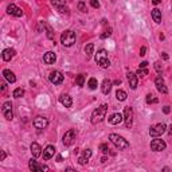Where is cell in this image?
I'll return each instance as SVG.
<instances>
[{"instance_id":"17","label":"cell","mask_w":172,"mask_h":172,"mask_svg":"<svg viewBox=\"0 0 172 172\" xmlns=\"http://www.w3.org/2000/svg\"><path fill=\"white\" fill-rule=\"evenodd\" d=\"M57 61V55L53 53V51H47V53L43 55V62L47 63V65H51L54 62Z\"/></svg>"},{"instance_id":"33","label":"cell","mask_w":172,"mask_h":172,"mask_svg":"<svg viewBox=\"0 0 172 172\" xmlns=\"http://www.w3.org/2000/svg\"><path fill=\"white\" fill-rule=\"evenodd\" d=\"M77 8H78V11H81L82 13L88 12V7H86V4H85L84 1H80V3H78V5H77Z\"/></svg>"},{"instance_id":"39","label":"cell","mask_w":172,"mask_h":172,"mask_svg":"<svg viewBox=\"0 0 172 172\" xmlns=\"http://www.w3.org/2000/svg\"><path fill=\"white\" fill-rule=\"evenodd\" d=\"M155 69H156V71H157V73H160V71H161V65H160V62H155Z\"/></svg>"},{"instance_id":"4","label":"cell","mask_w":172,"mask_h":172,"mask_svg":"<svg viewBox=\"0 0 172 172\" xmlns=\"http://www.w3.org/2000/svg\"><path fill=\"white\" fill-rule=\"evenodd\" d=\"M94 59H96V62H97L101 67H109V65H110V62H109V59H108V51L104 50V49L100 50V51H97Z\"/></svg>"},{"instance_id":"30","label":"cell","mask_w":172,"mask_h":172,"mask_svg":"<svg viewBox=\"0 0 172 172\" xmlns=\"http://www.w3.org/2000/svg\"><path fill=\"white\" fill-rule=\"evenodd\" d=\"M12 96H13L15 98H20V97H23V96H24V90H23L22 88L15 89V90H13V93H12Z\"/></svg>"},{"instance_id":"46","label":"cell","mask_w":172,"mask_h":172,"mask_svg":"<svg viewBox=\"0 0 172 172\" xmlns=\"http://www.w3.org/2000/svg\"><path fill=\"white\" fill-rule=\"evenodd\" d=\"M163 58H164V59H168V55L165 53H163Z\"/></svg>"},{"instance_id":"1","label":"cell","mask_w":172,"mask_h":172,"mask_svg":"<svg viewBox=\"0 0 172 172\" xmlns=\"http://www.w3.org/2000/svg\"><path fill=\"white\" fill-rule=\"evenodd\" d=\"M106 112H108V105L106 104H102L101 106H98L97 109H94L92 113V118H90V121H92V124H98L101 122L102 120L105 118V114Z\"/></svg>"},{"instance_id":"2","label":"cell","mask_w":172,"mask_h":172,"mask_svg":"<svg viewBox=\"0 0 172 172\" xmlns=\"http://www.w3.org/2000/svg\"><path fill=\"white\" fill-rule=\"evenodd\" d=\"M109 140H110V141L116 145V148H118L120 151H125L129 148V143L126 141L122 136H120V135L112 133L110 136H109Z\"/></svg>"},{"instance_id":"44","label":"cell","mask_w":172,"mask_h":172,"mask_svg":"<svg viewBox=\"0 0 172 172\" xmlns=\"http://www.w3.org/2000/svg\"><path fill=\"white\" fill-rule=\"evenodd\" d=\"M160 1H161V0H152V3H153L155 5H157V4L160 3Z\"/></svg>"},{"instance_id":"34","label":"cell","mask_w":172,"mask_h":172,"mask_svg":"<svg viewBox=\"0 0 172 172\" xmlns=\"http://www.w3.org/2000/svg\"><path fill=\"white\" fill-rule=\"evenodd\" d=\"M136 74L140 75V77H145V75H148V69H147V67H139Z\"/></svg>"},{"instance_id":"15","label":"cell","mask_w":172,"mask_h":172,"mask_svg":"<svg viewBox=\"0 0 172 172\" xmlns=\"http://www.w3.org/2000/svg\"><path fill=\"white\" fill-rule=\"evenodd\" d=\"M126 78H128V81H129V86H131V89H135L137 88V74H135V73H131L129 71L128 74H126Z\"/></svg>"},{"instance_id":"45","label":"cell","mask_w":172,"mask_h":172,"mask_svg":"<svg viewBox=\"0 0 172 172\" xmlns=\"http://www.w3.org/2000/svg\"><path fill=\"white\" fill-rule=\"evenodd\" d=\"M168 135H172V125L168 128Z\"/></svg>"},{"instance_id":"42","label":"cell","mask_w":172,"mask_h":172,"mask_svg":"<svg viewBox=\"0 0 172 172\" xmlns=\"http://www.w3.org/2000/svg\"><path fill=\"white\" fill-rule=\"evenodd\" d=\"M5 156H7V155H5V152H4V151H1V159H0V160L3 161V160L5 159Z\"/></svg>"},{"instance_id":"27","label":"cell","mask_w":172,"mask_h":172,"mask_svg":"<svg viewBox=\"0 0 172 172\" xmlns=\"http://www.w3.org/2000/svg\"><path fill=\"white\" fill-rule=\"evenodd\" d=\"M126 97H128V96H126V93L124 92V90H117V92H116V98H117L118 101H125Z\"/></svg>"},{"instance_id":"3","label":"cell","mask_w":172,"mask_h":172,"mask_svg":"<svg viewBox=\"0 0 172 172\" xmlns=\"http://www.w3.org/2000/svg\"><path fill=\"white\" fill-rule=\"evenodd\" d=\"M61 43L66 47H70L75 43V34L70 30H66L65 32H62L61 35Z\"/></svg>"},{"instance_id":"9","label":"cell","mask_w":172,"mask_h":172,"mask_svg":"<svg viewBox=\"0 0 172 172\" xmlns=\"http://www.w3.org/2000/svg\"><path fill=\"white\" fill-rule=\"evenodd\" d=\"M1 112H3V116H4L5 118L8 120V121H11V120L13 118V113H12V104L9 101L4 102L3 104V108H1Z\"/></svg>"},{"instance_id":"25","label":"cell","mask_w":172,"mask_h":172,"mask_svg":"<svg viewBox=\"0 0 172 172\" xmlns=\"http://www.w3.org/2000/svg\"><path fill=\"white\" fill-rule=\"evenodd\" d=\"M110 89H112V82L109 80H104V82H102V86H101L102 93H104V94H109Z\"/></svg>"},{"instance_id":"26","label":"cell","mask_w":172,"mask_h":172,"mask_svg":"<svg viewBox=\"0 0 172 172\" xmlns=\"http://www.w3.org/2000/svg\"><path fill=\"white\" fill-rule=\"evenodd\" d=\"M42 24H43V27L46 28V32H47V38L49 39H54V31H53V28L47 24V23H44V22H42Z\"/></svg>"},{"instance_id":"40","label":"cell","mask_w":172,"mask_h":172,"mask_svg":"<svg viewBox=\"0 0 172 172\" xmlns=\"http://www.w3.org/2000/svg\"><path fill=\"white\" fill-rule=\"evenodd\" d=\"M145 53H147V47H145V46H143L141 49H140V55H141V57H144V55H145Z\"/></svg>"},{"instance_id":"41","label":"cell","mask_w":172,"mask_h":172,"mask_svg":"<svg viewBox=\"0 0 172 172\" xmlns=\"http://www.w3.org/2000/svg\"><path fill=\"white\" fill-rule=\"evenodd\" d=\"M163 112L165 113V114H168V113L171 112V109H169V106H164V108H163Z\"/></svg>"},{"instance_id":"32","label":"cell","mask_w":172,"mask_h":172,"mask_svg":"<svg viewBox=\"0 0 172 172\" xmlns=\"http://www.w3.org/2000/svg\"><path fill=\"white\" fill-rule=\"evenodd\" d=\"M97 85H98V82H97L96 78H90L89 82H88V86L92 89V90H96V89H97Z\"/></svg>"},{"instance_id":"47","label":"cell","mask_w":172,"mask_h":172,"mask_svg":"<svg viewBox=\"0 0 172 172\" xmlns=\"http://www.w3.org/2000/svg\"><path fill=\"white\" fill-rule=\"evenodd\" d=\"M120 84H121V81H120V80H117V81H114V85H120Z\"/></svg>"},{"instance_id":"8","label":"cell","mask_w":172,"mask_h":172,"mask_svg":"<svg viewBox=\"0 0 172 172\" xmlns=\"http://www.w3.org/2000/svg\"><path fill=\"white\" fill-rule=\"evenodd\" d=\"M165 143L161 140V139H153L151 141V149L155 151V152H161V151L165 149Z\"/></svg>"},{"instance_id":"38","label":"cell","mask_w":172,"mask_h":172,"mask_svg":"<svg viewBox=\"0 0 172 172\" xmlns=\"http://www.w3.org/2000/svg\"><path fill=\"white\" fill-rule=\"evenodd\" d=\"M90 5H92L93 8H98L100 7V1L98 0H90Z\"/></svg>"},{"instance_id":"37","label":"cell","mask_w":172,"mask_h":172,"mask_svg":"<svg viewBox=\"0 0 172 172\" xmlns=\"http://www.w3.org/2000/svg\"><path fill=\"white\" fill-rule=\"evenodd\" d=\"M110 35H112V28L109 27V28H108V30H106L105 32H104V34L101 35V39H106V38H109Z\"/></svg>"},{"instance_id":"43","label":"cell","mask_w":172,"mask_h":172,"mask_svg":"<svg viewBox=\"0 0 172 172\" xmlns=\"http://www.w3.org/2000/svg\"><path fill=\"white\" fill-rule=\"evenodd\" d=\"M147 65H148V62H141V63H140V67H147Z\"/></svg>"},{"instance_id":"29","label":"cell","mask_w":172,"mask_h":172,"mask_svg":"<svg viewBox=\"0 0 172 172\" xmlns=\"http://www.w3.org/2000/svg\"><path fill=\"white\" fill-rule=\"evenodd\" d=\"M51 4L59 9V8H62V7H65L66 1H65V0H51Z\"/></svg>"},{"instance_id":"7","label":"cell","mask_w":172,"mask_h":172,"mask_svg":"<svg viewBox=\"0 0 172 172\" xmlns=\"http://www.w3.org/2000/svg\"><path fill=\"white\" fill-rule=\"evenodd\" d=\"M124 121H125V126L126 128H131L133 124V110L132 108H129L126 106L125 109H124Z\"/></svg>"},{"instance_id":"31","label":"cell","mask_w":172,"mask_h":172,"mask_svg":"<svg viewBox=\"0 0 172 172\" xmlns=\"http://www.w3.org/2000/svg\"><path fill=\"white\" fill-rule=\"evenodd\" d=\"M75 84L78 85V86H84L85 85V75L84 74L77 75V78H75Z\"/></svg>"},{"instance_id":"20","label":"cell","mask_w":172,"mask_h":172,"mask_svg":"<svg viewBox=\"0 0 172 172\" xmlns=\"http://www.w3.org/2000/svg\"><path fill=\"white\" fill-rule=\"evenodd\" d=\"M90 156H92V151H90V149L84 151V155H82L80 159H78V163H80L81 165H86L88 161H89V159H90Z\"/></svg>"},{"instance_id":"14","label":"cell","mask_w":172,"mask_h":172,"mask_svg":"<svg viewBox=\"0 0 172 172\" xmlns=\"http://www.w3.org/2000/svg\"><path fill=\"white\" fill-rule=\"evenodd\" d=\"M7 12L9 13V15H13V16H16V18H20L23 15V11L19 7H16L15 4H9L8 7H7Z\"/></svg>"},{"instance_id":"21","label":"cell","mask_w":172,"mask_h":172,"mask_svg":"<svg viewBox=\"0 0 172 172\" xmlns=\"http://www.w3.org/2000/svg\"><path fill=\"white\" fill-rule=\"evenodd\" d=\"M31 153H32L34 157H39L42 155V148H40V145L38 143H32L31 144Z\"/></svg>"},{"instance_id":"28","label":"cell","mask_w":172,"mask_h":172,"mask_svg":"<svg viewBox=\"0 0 172 172\" xmlns=\"http://www.w3.org/2000/svg\"><path fill=\"white\" fill-rule=\"evenodd\" d=\"M93 50H94V44L93 43H89L86 47H85V54H86V57L90 58L93 54Z\"/></svg>"},{"instance_id":"13","label":"cell","mask_w":172,"mask_h":172,"mask_svg":"<svg viewBox=\"0 0 172 172\" xmlns=\"http://www.w3.org/2000/svg\"><path fill=\"white\" fill-rule=\"evenodd\" d=\"M155 85H156V89H157L160 93H163V94H167L168 93V89H167V86H165V84H164V80L161 77H157V78L155 80Z\"/></svg>"},{"instance_id":"12","label":"cell","mask_w":172,"mask_h":172,"mask_svg":"<svg viewBox=\"0 0 172 172\" xmlns=\"http://www.w3.org/2000/svg\"><path fill=\"white\" fill-rule=\"evenodd\" d=\"M50 82L54 85H61L62 82H63V75H62V73H59V71H51L50 73Z\"/></svg>"},{"instance_id":"24","label":"cell","mask_w":172,"mask_h":172,"mask_svg":"<svg viewBox=\"0 0 172 172\" xmlns=\"http://www.w3.org/2000/svg\"><path fill=\"white\" fill-rule=\"evenodd\" d=\"M151 15H152V19L155 23H161V11L159 8H153Z\"/></svg>"},{"instance_id":"36","label":"cell","mask_w":172,"mask_h":172,"mask_svg":"<svg viewBox=\"0 0 172 172\" xmlns=\"http://www.w3.org/2000/svg\"><path fill=\"white\" fill-rule=\"evenodd\" d=\"M100 151H101L104 155L109 153V147H108V144H101V145H100Z\"/></svg>"},{"instance_id":"5","label":"cell","mask_w":172,"mask_h":172,"mask_svg":"<svg viewBox=\"0 0 172 172\" xmlns=\"http://www.w3.org/2000/svg\"><path fill=\"white\" fill-rule=\"evenodd\" d=\"M165 129H167V126H165V124H156V125H152L149 129V135L152 137H159L161 136L163 133H165Z\"/></svg>"},{"instance_id":"10","label":"cell","mask_w":172,"mask_h":172,"mask_svg":"<svg viewBox=\"0 0 172 172\" xmlns=\"http://www.w3.org/2000/svg\"><path fill=\"white\" fill-rule=\"evenodd\" d=\"M28 167L32 172H38V171H49V167L47 165H43V164H39L35 159H31L28 161Z\"/></svg>"},{"instance_id":"35","label":"cell","mask_w":172,"mask_h":172,"mask_svg":"<svg viewBox=\"0 0 172 172\" xmlns=\"http://www.w3.org/2000/svg\"><path fill=\"white\" fill-rule=\"evenodd\" d=\"M157 101H159V100L155 98L153 94H148V96H147V104H156Z\"/></svg>"},{"instance_id":"23","label":"cell","mask_w":172,"mask_h":172,"mask_svg":"<svg viewBox=\"0 0 172 172\" xmlns=\"http://www.w3.org/2000/svg\"><path fill=\"white\" fill-rule=\"evenodd\" d=\"M3 75H4V78L8 81L9 84H13V82L16 81V77H15V74H13L11 70H8V69H5V70L3 71Z\"/></svg>"},{"instance_id":"6","label":"cell","mask_w":172,"mask_h":172,"mask_svg":"<svg viewBox=\"0 0 172 172\" xmlns=\"http://www.w3.org/2000/svg\"><path fill=\"white\" fill-rule=\"evenodd\" d=\"M75 136H77V133H75L74 129H69L65 135H63V137H62V141H63V144L66 147L71 145L73 144V141L75 140Z\"/></svg>"},{"instance_id":"19","label":"cell","mask_w":172,"mask_h":172,"mask_svg":"<svg viewBox=\"0 0 172 172\" xmlns=\"http://www.w3.org/2000/svg\"><path fill=\"white\" fill-rule=\"evenodd\" d=\"M55 153V148L53 145H47L43 151V159L44 160H50Z\"/></svg>"},{"instance_id":"22","label":"cell","mask_w":172,"mask_h":172,"mask_svg":"<svg viewBox=\"0 0 172 172\" xmlns=\"http://www.w3.org/2000/svg\"><path fill=\"white\" fill-rule=\"evenodd\" d=\"M13 55H15V50L13 49H5L4 51H3V54H1V57H3V59H4L5 62L11 61L13 58Z\"/></svg>"},{"instance_id":"18","label":"cell","mask_w":172,"mask_h":172,"mask_svg":"<svg viewBox=\"0 0 172 172\" xmlns=\"http://www.w3.org/2000/svg\"><path fill=\"white\" fill-rule=\"evenodd\" d=\"M59 101H61V104L65 108H71V105H73V100H71V97L69 94H62L59 97Z\"/></svg>"},{"instance_id":"16","label":"cell","mask_w":172,"mask_h":172,"mask_svg":"<svg viewBox=\"0 0 172 172\" xmlns=\"http://www.w3.org/2000/svg\"><path fill=\"white\" fill-rule=\"evenodd\" d=\"M122 114H120V113H114V114H112L109 118H108V121H109V124H112V125H118L120 122H122Z\"/></svg>"},{"instance_id":"11","label":"cell","mask_w":172,"mask_h":172,"mask_svg":"<svg viewBox=\"0 0 172 172\" xmlns=\"http://www.w3.org/2000/svg\"><path fill=\"white\" fill-rule=\"evenodd\" d=\"M34 126L36 129H44L47 128V125H49V120L46 118V117H42V116H38L36 118H34Z\"/></svg>"}]
</instances>
